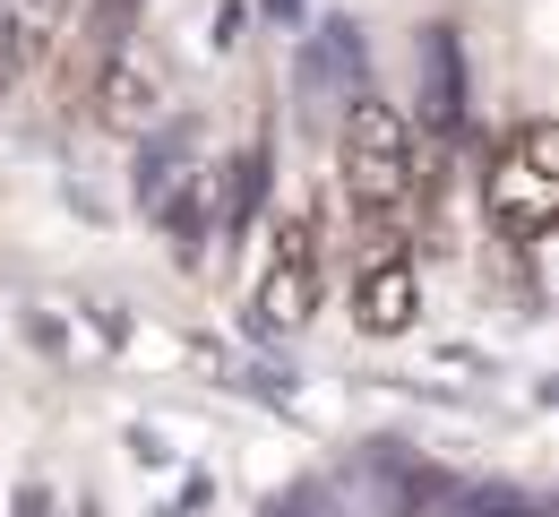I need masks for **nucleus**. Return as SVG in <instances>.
Segmentation results:
<instances>
[{
    "mask_svg": "<svg viewBox=\"0 0 559 517\" xmlns=\"http://www.w3.org/2000/svg\"><path fill=\"white\" fill-rule=\"evenodd\" d=\"M336 181H345V208L370 224V242H405V216H414V199H421V164H414V121H405V104L353 95L345 130H336Z\"/></svg>",
    "mask_w": 559,
    "mask_h": 517,
    "instance_id": "f257e3e1",
    "label": "nucleus"
},
{
    "mask_svg": "<svg viewBox=\"0 0 559 517\" xmlns=\"http://www.w3.org/2000/svg\"><path fill=\"white\" fill-rule=\"evenodd\" d=\"M483 216L490 233L516 250V259H534L543 242H551L559 224V130L534 113V121H516L483 164Z\"/></svg>",
    "mask_w": 559,
    "mask_h": 517,
    "instance_id": "f03ea898",
    "label": "nucleus"
},
{
    "mask_svg": "<svg viewBox=\"0 0 559 517\" xmlns=\"http://www.w3.org/2000/svg\"><path fill=\"white\" fill-rule=\"evenodd\" d=\"M86 104H95L104 130L146 139V130L164 121V70L146 61L139 44H112V52H95V70H86Z\"/></svg>",
    "mask_w": 559,
    "mask_h": 517,
    "instance_id": "7ed1b4c3",
    "label": "nucleus"
},
{
    "mask_svg": "<svg viewBox=\"0 0 559 517\" xmlns=\"http://www.w3.org/2000/svg\"><path fill=\"white\" fill-rule=\"evenodd\" d=\"M259 328H301L310 310H319V224L310 216H284L276 250H267V268H259Z\"/></svg>",
    "mask_w": 559,
    "mask_h": 517,
    "instance_id": "20e7f679",
    "label": "nucleus"
},
{
    "mask_svg": "<svg viewBox=\"0 0 559 517\" xmlns=\"http://www.w3.org/2000/svg\"><path fill=\"white\" fill-rule=\"evenodd\" d=\"M421 310V268L405 242H370L361 277H353V328L361 337H405Z\"/></svg>",
    "mask_w": 559,
    "mask_h": 517,
    "instance_id": "39448f33",
    "label": "nucleus"
},
{
    "mask_svg": "<svg viewBox=\"0 0 559 517\" xmlns=\"http://www.w3.org/2000/svg\"><path fill=\"white\" fill-rule=\"evenodd\" d=\"M421 121L439 139L465 130V52H456V26H421Z\"/></svg>",
    "mask_w": 559,
    "mask_h": 517,
    "instance_id": "423d86ee",
    "label": "nucleus"
},
{
    "mask_svg": "<svg viewBox=\"0 0 559 517\" xmlns=\"http://www.w3.org/2000/svg\"><path fill=\"white\" fill-rule=\"evenodd\" d=\"M301 78H310V95H336V104H353V95H361V26H353V17H328V26L310 35V61H301Z\"/></svg>",
    "mask_w": 559,
    "mask_h": 517,
    "instance_id": "0eeeda50",
    "label": "nucleus"
},
{
    "mask_svg": "<svg viewBox=\"0 0 559 517\" xmlns=\"http://www.w3.org/2000/svg\"><path fill=\"white\" fill-rule=\"evenodd\" d=\"M190 130H155V148H146V164H139V199L155 208V216H173V199L190 190Z\"/></svg>",
    "mask_w": 559,
    "mask_h": 517,
    "instance_id": "6e6552de",
    "label": "nucleus"
},
{
    "mask_svg": "<svg viewBox=\"0 0 559 517\" xmlns=\"http://www.w3.org/2000/svg\"><path fill=\"white\" fill-rule=\"evenodd\" d=\"M130 17H139V0H95V52L130 44Z\"/></svg>",
    "mask_w": 559,
    "mask_h": 517,
    "instance_id": "1a4fd4ad",
    "label": "nucleus"
},
{
    "mask_svg": "<svg viewBox=\"0 0 559 517\" xmlns=\"http://www.w3.org/2000/svg\"><path fill=\"white\" fill-rule=\"evenodd\" d=\"M259 517H319V492L301 483V492H284V501H267V509H259Z\"/></svg>",
    "mask_w": 559,
    "mask_h": 517,
    "instance_id": "9d476101",
    "label": "nucleus"
},
{
    "mask_svg": "<svg viewBox=\"0 0 559 517\" xmlns=\"http://www.w3.org/2000/svg\"><path fill=\"white\" fill-rule=\"evenodd\" d=\"M26 517H52V501H44V492H26Z\"/></svg>",
    "mask_w": 559,
    "mask_h": 517,
    "instance_id": "9b49d317",
    "label": "nucleus"
},
{
    "mask_svg": "<svg viewBox=\"0 0 559 517\" xmlns=\"http://www.w3.org/2000/svg\"><path fill=\"white\" fill-rule=\"evenodd\" d=\"M267 9H276V17H301V0H267Z\"/></svg>",
    "mask_w": 559,
    "mask_h": 517,
    "instance_id": "f8f14e48",
    "label": "nucleus"
}]
</instances>
